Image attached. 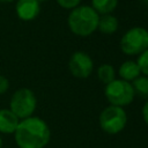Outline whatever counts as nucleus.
<instances>
[{"instance_id":"nucleus-1","label":"nucleus","mask_w":148,"mask_h":148,"mask_svg":"<svg viewBox=\"0 0 148 148\" xmlns=\"http://www.w3.org/2000/svg\"><path fill=\"white\" fill-rule=\"evenodd\" d=\"M14 139L18 148H45L51 139V130L45 120L31 116L20 120Z\"/></svg>"},{"instance_id":"nucleus-2","label":"nucleus","mask_w":148,"mask_h":148,"mask_svg":"<svg viewBox=\"0 0 148 148\" xmlns=\"http://www.w3.org/2000/svg\"><path fill=\"white\" fill-rule=\"evenodd\" d=\"M99 14L91 6H76L68 15L69 30L77 36L87 37L97 30Z\"/></svg>"},{"instance_id":"nucleus-3","label":"nucleus","mask_w":148,"mask_h":148,"mask_svg":"<svg viewBox=\"0 0 148 148\" xmlns=\"http://www.w3.org/2000/svg\"><path fill=\"white\" fill-rule=\"evenodd\" d=\"M37 108L35 92L29 88H20L13 92L9 99V110L21 120L34 116Z\"/></svg>"},{"instance_id":"nucleus-4","label":"nucleus","mask_w":148,"mask_h":148,"mask_svg":"<svg viewBox=\"0 0 148 148\" xmlns=\"http://www.w3.org/2000/svg\"><path fill=\"white\" fill-rule=\"evenodd\" d=\"M105 97L110 102L111 105L116 106H125L133 102L135 92L133 90L132 84L125 80L114 79L110 83L105 84Z\"/></svg>"},{"instance_id":"nucleus-5","label":"nucleus","mask_w":148,"mask_h":148,"mask_svg":"<svg viewBox=\"0 0 148 148\" xmlns=\"http://www.w3.org/2000/svg\"><path fill=\"white\" fill-rule=\"evenodd\" d=\"M99 127L108 134H117L121 132L127 123V114L121 106L109 105L99 114Z\"/></svg>"},{"instance_id":"nucleus-6","label":"nucleus","mask_w":148,"mask_h":148,"mask_svg":"<svg viewBox=\"0 0 148 148\" xmlns=\"http://www.w3.org/2000/svg\"><path fill=\"white\" fill-rule=\"evenodd\" d=\"M120 49L125 54H140L148 49V30L134 27L127 30L120 39Z\"/></svg>"},{"instance_id":"nucleus-7","label":"nucleus","mask_w":148,"mask_h":148,"mask_svg":"<svg viewBox=\"0 0 148 148\" xmlns=\"http://www.w3.org/2000/svg\"><path fill=\"white\" fill-rule=\"evenodd\" d=\"M68 68L73 76L79 79L88 77L94 68V61L89 54L82 51L74 52L68 61Z\"/></svg>"},{"instance_id":"nucleus-8","label":"nucleus","mask_w":148,"mask_h":148,"mask_svg":"<svg viewBox=\"0 0 148 148\" xmlns=\"http://www.w3.org/2000/svg\"><path fill=\"white\" fill-rule=\"evenodd\" d=\"M40 12V3L37 0H16L15 13L22 21L35 20Z\"/></svg>"},{"instance_id":"nucleus-9","label":"nucleus","mask_w":148,"mask_h":148,"mask_svg":"<svg viewBox=\"0 0 148 148\" xmlns=\"http://www.w3.org/2000/svg\"><path fill=\"white\" fill-rule=\"evenodd\" d=\"M20 119L8 109H0V134H14Z\"/></svg>"},{"instance_id":"nucleus-10","label":"nucleus","mask_w":148,"mask_h":148,"mask_svg":"<svg viewBox=\"0 0 148 148\" xmlns=\"http://www.w3.org/2000/svg\"><path fill=\"white\" fill-rule=\"evenodd\" d=\"M118 73H119V76L121 77V80H125L128 82L133 81L134 79H136L141 74L138 64L135 61H132V60H127V61L123 62L119 67Z\"/></svg>"},{"instance_id":"nucleus-11","label":"nucleus","mask_w":148,"mask_h":148,"mask_svg":"<svg viewBox=\"0 0 148 148\" xmlns=\"http://www.w3.org/2000/svg\"><path fill=\"white\" fill-rule=\"evenodd\" d=\"M117 29H118V20L116 16L111 14H104L99 17L97 30H99L102 34L111 35V34H114Z\"/></svg>"},{"instance_id":"nucleus-12","label":"nucleus","mask_w":148,"mask_h":148,"mask_svg":"<svg viewBox=\"0 0 148 148\" xmlns=\"http://www.w3.org/2000/svg\"><path fill=\"white\" fill-rule=\"evenodd\" d=\"M118 0H91V7L98 14H110L117 7Z\"/></svg>"},{"instance_id":"nucleus-13","label":"nucleus","mask_w":148,"mask_h":148,"mask_svg":"<svg viewBox=\"0 0 148 148\" xmlns=\"http://www.w3.org/2000/svg\"><path fill=\"white\" fill-rule=\"evenodd\" d=\"M114 75H116L114 74V69L109 64H103L97 69V77L104 84H108L111 81H113L114 80Z\"/></svg>"},{"instance_id":"nucleus-14","label":"nucleus","mask_w":148,"mask_h":148,"mask_svg":"<svg viewBox=\"0 0 148 148\" xmlns=\"http://www.w3.org/2000/svg\"><path fill=\"white\" fill-rule=\"evenodd\" d=\"M135 94L140 95L141 97H148V76H138L131 83Z\"/></svg>"},{"instance_id":"nucleus-15","label":"nucleus","mask_w":148,"mask_h":148,"mask_svg":"<svg viewBox=\"0 0 148 148\" xmlns=\"http://www.w3.org/2000/svg\"><path fill=\"white\" fill-rule=\"evenodd\" d=\"M136 64L140 68V72L143 73L146 76H148V49L139 54Z\"/></svg>"},{"instance_id":"nucleus-16","label":"nucleus","mask_w":148,"mask_h":148,"mask_svg":"<svg viewBox=\"0 0 148 148\" xmlns=\"http://www.w3.org/2000/svg\"><path fill=\"white\" fill-rule=\"evenodd\" d=\"M58 2V5L65 9H73L76 6H79V3L81 2V0H56Z\"/></svg>"},{"instance_id":"nucleus-17","label":"nucleus","mask_w":148,"mask_h":148,"mask_svg":"<svg viewBox=\"0 0 148 148\" xmlns=\"http://www.w3.org/2000/svg\"><path fill=\"white\" fill-rule=\"evenodd\" d=\"M8 89H9V81H8V79L5 75L0 74V96L3 95L5 92H7Z\"/></svg>"},{"instance_id":"nucleus-18","label":"nucleus","mask_w":148,"mask_h":148,"mask_svg":"<svg viewBox=\"0 0 148 148\" xmlns=\"http://www.w3.org/2000/svg\"><path fill=\"white\" fill-rule=\"evenodd\" d=\"M142 117H143V120L145 123L148 125V101L143 104L142 106Z\"/></svg>"},{"instance_id":"nucleus-19","label":"nucleus","mask_w":148,"mask_h":148,"mask_svg":"<svg viewBox=\"0 0 148 148\" xmlns=\"http://www.w3.org/2000/svg\"><path fill=\"white\" fill-rule=\"evenodd\" d=\"M15 0H0V2H3V3H9V2H13Z\"/></svg>"},{"instance_id":"nucleus-20","label":"nucleus","mask_w":148,"mask_h":148,"mask_svg":"<svg viewBox=\"0 0 148 148\" xmlns=\"http://www.w3.org/2000/svg\"><path fill=\"white\" fill-rule=\"evenodd\" d=\"M2 145H3V141H2V138L0 135V148H2Z\"/></svg>"},{"instance_id":"nucleus-21","label":"nucleus","mask_w":148,"mask_h":148,"mask_svg":"<svg viewBox=\"0 0 148 148\" xmlns=\"http://www.w3.org/2000/svg\"><path fill=\"white\" fill-rule=\"evenodd\" d=\"M37 1H39V2H40V1H47V0H37Z\"/></svg>"},{"instance_id":"nucleus-22","label":"nucleus","mask_w":148,"mask_h":148,"mask_svg":"<svg viewBox=\"0 0 148 148\" xmlns=\"http://www.w3.org/2000/svg\"><path fill=\"white\" fill-rule=\"evenodd\" d=\"M145 1H146V2H147V3H148V0H145Z\"/></svg>"}]
</instances>
